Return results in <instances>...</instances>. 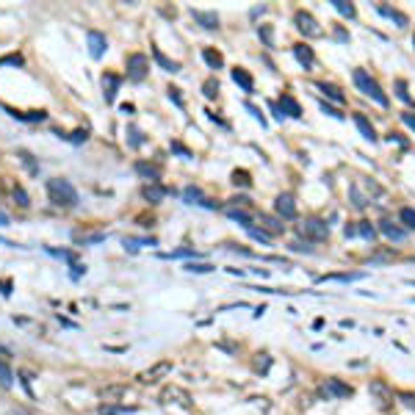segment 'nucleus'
<instances>
[{"mask_svg":"<svg viewBox=\"0 0 415 415\" xmlns=\"http://www.w3.org/2000/svg\"><path fill=\"white\" fill-rule=\"evenodd\" d=\"M202 58H205V64H208L210 69H221V66H224V55H221L219 50H213V47H205Z\"/></svg>","mask_w":415,"mask_h":415,"instance_id":"25","label":"nucleus"},{"mask_svg":"<svg viewBox=\"0 0 415 415\" xmlns=\"http://www.w3.org/2000/svg\"><path fill=\"white\" fill-rule=\"evenodd\" d=\"M232 183H235V186H249V172H243V169H235L232 172Z\"/></svg>","mask_w":415,"mask_h":415,"instance_id":"45","label":"nucleus"},{"mask_svg":"<svg viewBox=\"0 0 415 415\" xmlns=\"http://www.w3.org/2000/svg\"><path fill=\"white\" fill-rule=\"evenodd\" d=\"M169 149H172V152H177L180 158H186V160H191V158H194V152H191L188 147H183L180 141H172V144H169Z\"/></svg>","mask_w":415,"mask_h":415,"instance_id":"42","label":"nucleus"},{"mask_svg":"<svg viewBox=\"0 0 415 415\" xmlns=\"http://www.w3.org/2000/svg\"><path fill=\"white\" fill-rule=\"evenodd\" d=\"M202 92H205V97L213 100L216 94H219V80H216V77H208V80L202 83Z\"/></svg>","mask_w":415,"mask_h":415,"instance_id":"38","label":"nucleus"},{"mask_svg":"<svg viewBox=\"0 0 415 415\" xmlns=\"http://www.w3.org/2000/svg\"><path fill=\"white\" fill-rule=\"evenodd\" d=\"M122 390H125V387H108V390L103 393V398H105V401H111V398H119Z\"/></svg>","mask_w":415,"mask_h":415,"instance_id":"54","label":"nucleus"},{"mask_svg":"<svg viewBox=\"0 0 415 415\" xmlns=\"http://www.w3.org/2000/svg\"><path fill=\"white\" fill-rule=\"evenodd\" d=\"M141 194H144V199H147V202L158 205L160 199H163L166 194H169V188H163V186H160V183H147V186L141 188Z\"/></svg>","mask_w":415,"mask_h":415,"instance_id":"16","label":"nucleus"},{"mask_svg":"<svg viewBox=\"0 0 415 415\" xmlns=\"http://www.w3.org/2000/svg\"><path fill=\"white\" fill-rule=\"evenodd\" d=\"M321 111L324 114H329V116H335V119H346V114H341V111H335L332 105H326V103H321Z\"/></svg>","mask_w":415,"mask_h":415,"instance_id":"52","label":"nucleus"},{"mask_svg":"<svg viewBox=\"0 0 415 415\" xmlns=\"http://www.w3.org/2000/svg\"><path fill=\"white\" fill-rule=\"evenodd\" d=\"M260 227H263V230L269 232V235H277V232L285 230L282 219H274V216H269V213H260Z\"/></svg>","mask_w":415,"mask_h":415,"instance_id":"22","label":"nucleus"},{"mask_svg":"<svg viewBox=\"0 0 415 415\" xmlns=\"http://www.w3.org/2000/svg\"><path fill=\"white\" fill-rule=\"evenodd\" d=\"M14 199H17L20 208H28V205H31V197H28V191L22 186H14Z\"/></svg>","mask_w":415,"mask_h":415,"instance_id":"40","label":"nucleus"},{"mask_svg":"<svg viewBox=\"0 0 415 415\" xmlns=\"http://www.w3.org/2000/svg\"><path fill=\"white\" fill-rule=\"evenodd\" d=\"M387 141H390V144L396 141V144H401V147H407V141H404V138L398 136V133H390V136H387Z\"/></svg>","mask_w":415,"mask_h":415,"instance_id":"59","label":"nucleus"},{"mask_svg":"<svg viewBox=\"0 0 415 415\" xmlns=\"http://www.w3.org/2000/svg\"><path fill=\"white\" fill-rule=\"evenodd\" d=\"M230 75H232V80H235L238 86H241V92H246V94H252V92H255V80H252V75H249V72L243 69V66H235V69H232Z\"/></svg>","mask_w":415,"mask_h":415,"instance_id":"17","label":"nucleus"},{"mask_svg":"<svg viewBox=\"0 0 415 415\" xmlns=\"http://www.w3.org/2000/svg\"><path fill=\"white\" fill-rule=\"evenodd\" d=\"M379 232H382L385 238H390V241H396V243L407 238V230H404L401 224H393L390 219H382V221H379Z\"/></svg>","mask_w":415,"mask_h":415,"instance_id":"13","label":"nucleus"},{"mask_svg":"<svg viewBox=\"0 0 415 415\" xmlns=\"http://www.w3.org/2000/svg\"><path fill=\"white\" fill-rule=\"evenodd\" d=\"M291 249H293V252H313V246H310V241H293L291 243Z\"/></svg>","mask_w":415,"mask_h":415,"instance_id":"53","label":"nucleus"},{"mask_svg":"<svg viewBox=\"0 0 415 415\" xmlns=\"http://www.w3.org/2000/svg\"><path fill=\"white\" fill-rule=\"evenodd\" d=\"M401 122H404V125H407L412 133H415V114H412V111H404V114H401Z\"/></svg>","mask_w":415,"mask_h":415,"instance_id":"50","label":"nucleus"},{"mask_svg":"<svg viewBox=\"0 0 415 415\" xmlns=\"http://www.w3.org/2000/svg\"><path fill=\"white\" fill-rule=\"evenodd\" d=\"M396 396H398V401H401L404 407L415 409V393H409V390H401V393H396Z\"/></svg>","mask_w":415,"mask_h":415,"instance_id":"46","label":"nucleus"},{"mask_svg":"<svg viewBox=\"0 0 415 415\" xmlns=\"http://www.w3.org/2000/svg\"><path fill=\"white\" fill-rule=\"evenodd\" d=\"M357 232L365 241H374L376 238V227H371V221H357Z\"/></svg>","mask_w":415,"mask_h":415,"instance_id":"35","label":"nucleus"},{"mask_svg":"<svg viewBox=\"0 0 415 415\" xmlns=\"http://www.w3.org/2000/svg\"><path fill=\"white\" fill-rule=\"evenodd\" d=\"M163 258H199L197 249H175V252H166Z\"/></svg>","mask_w":415,"mask_h":415,"instance_id":"43","label":"nucleus"},{"mask_svg":"<svg viewBox=\"0 0 415 415\" xmlns=\"http://www.w3.org/2000/svg\"><path fill=\"white\" fill-rule=\"evenodd\" d=\"M246 232H249V235L255 238V241H260V243H271V235H269V232L263 230V227H249Z\"/></svg>","mask_w":415,"mask_h":415,"instance_id":"39","label":"nucleus"},{"mask_svg":"<svg viewBox=\"0 0 415 415\" xmlns=\"http://www.w3.org/2000/svg\"><path fill=\"white\" fill-rule=\"evenodd\" d=\"M352 122L357 125V130L363 133V138H368V141H376V130H374V125H371V122L365 119L363 114H352Z\"/></svg>","mask_w":415,"mask_h":415,"instance_id":"21","label":"nucleus"},{"mask_svg":"<svg viewBox=\"0 0 415 415\" xmlns=\"http://www.w3.org/2000/svg\"><path fill=\"white\" fill-rule=\"evenodd\" d=\"M393 89H396V97L401 100V103L412 105V97H409V92H407V80H404V77H396V80H393Z\"/></svg>","mask_w":415,"mask_h":415,"instance_id":"29","label":"nucleus"},{"mask_svg":"<svg viewBox=\"0 0 415 415\" xmlns=\"http://www.w3.org/2000/svg\"><path fill=\"white\" fill-rule=\"evenodd\" d=\"M291 53L296 55V61L304 66V69H313V66H315V53H313V47H310L307 42L293 44V47H291Z\"/></svg>","mask_w":415,"mask_h":415,"instance_id":"9","label":"nucleus"},{"mask_svg":"<svg viewBox=\"0 0 415 415\" xmlns=\"http://www.w3.org/2000/svg\"><path fill=\"white\" fill-rule=\"evenodd\" d=\"M183 199H186L188 205H199V208H216V202H210V199L205 197V194L199 191L197 186H188V188H183Z\"/></svg>","mask_w":415,"mask_h":415,"instance_id":"11","label":"nucleus"},{"mask_svg":"<svg viewBox=\"0 0 415 415\" xmlns=\"http://www.w3.org/2000/svg\"><path fill=\"white\" fill-rule=\"evenodd\" d=\"M280 108H282V114H288V116H293V119H302V105L296 103V97L293 94H282L280 97Z\"/></svg>","mask_w":415,"mask_h":415,"instance_id":"15","label":"nucleus"},{"mask_svg":"<svg viewBox=\"0 0 415 415\" xmlns=\"http://www.w3.org/2000/svg\"><path fill=\"white\" fill-rule=\"evenodd\" d=\"M152 58H155V64H158L163 72H180V64L172 61L169 55H163V50H160V47H152Z\"/></svg>","mask_w":415,"mask_h":415,"instance_id":"20","label":"nucleus"},{"mask_svg":"<svg viewBox=\"0 0 415 415\" xmlns=\"http://www.w3.org/2000/svg\"><path fill=\"white\" fill-rule=\"evenodd\" d=\"M293 22H296L299 33H304V39H321L324 36V28L315 22V17L310 11H296L293 14Z\"/></svg>","mask_w":415,"mask_h":415,"instance_id":"4","label":"nucleus"},{"mask_svg":"<svg viewBox=\"0 0 415 415\" xmlns=\"http://www.w3.org/2000/svg\"><path fill=\"white\" fill-rule=\"evenodd\" d=\"M315 86H318V92H321V94H326V97H329L332 103L343 105V100H346V97L341 94V89H338L335 83H315Z\"/></svg>","mask_w":415,"mask_h":415,"instance_id":"26","label":"nucleus"},{"mask_svg":"<svg viewBox=\"0 0 415 415\" xmlns=\"http://www.w3.org/2000/svg\"><path fill=\"white\" fill-rule=\"evenodd\" d=\"M191 17L205 28V31H216L219 28V14L216 11H205V9H191Z\"/></svg>","mask_w":415,"mask_h":415,"instance_id":"12","label":"nucleus"},{"mask_svg":"<svg viewBox=\"0 0 415 415\" xmlns=\"http://www.w3.org/2000/svg\"><path fill=\"white\" fill-rule=\"evenodd\" d=\"M86 42H89V55L92 58H103V53L108 50V39L100 31H86Z\"/></svg>","mask_w":415,"mask_h":415,"instance_id":"7","label":"nucleus"},{"mask_svg":"<svg viewBox=\"0 0 415 415\" xmlns=\"http://www.w3.org/2000/svg\"><path fill=\"white\" fill-rule=\"evenodd\" d=\"M14 119H20V122H42V119H47V114L44 111H28V114H20V111H11V108H6Z\"/></svg>","mask_w":415,"mask_h":415,"instance_id":"27","label":"nucleus"},{"mask_svg":"<svg viewBox=\"0 0 415 415\" xmlns=\"http://www.w3.org/2000/svg\"><path fill=\"white\" fill-rule=\"evenodd\" d=\"M412 47H415V36H412Z\"/></svg>","mask_w":415,"mask_h":415,"instance_id":"62","label":"nucleus"},{"mask_svg":"<svg viewBox=\"0 0 415 415\" xmlns=\"http://www.w3.org/2000/svg\"><path fill=\"white\" fill-rule=\"evenodd\" d=\"M258 36L263 39V44L266 47H274V31H271V25H258Z\"/></svg>","mask_w":415,"mask_h":415,"instance_id":"33","label":"nucleus"},{"mask_svg":"<svg viewBox=\"0 0 415 415\" xmlns=\"http://www.w3.org/2000/svg\"><path fill=\"white\" fill-rule=\"evenodd\" d=\"M324 393L332 396V398H349L354 393V387L346 385V382H341V379H335V376H329V379L324 382Z\"/></svg>","mask_w":415,"mask_h":415,"instance_id":"8","label":"nucleus"},{"mask_svg":"<svg viewBox=\"0 0 415 415\" xmlns=\"http://www.w3.org/2000/svg\"><path fill=\"white\" fill-rule=\"evenodd\" d=\"M349 194H352V199H354V205H357V208H365V205H368V199H365L363 194H360V188H357V186L349 188Z\"/></svg>","mask_w":415,"mask_h":415,"instance_id":"47","label":"nucleus"},{"mask_svg":"<svg viewBox=\"0 0 415 415\" xmlns=\"http://www.w3.org/2000/svg\"><path fill=\"white\" fill-rule=\"evenodd\" d=\"M11 382H14V374H11V368L3 363V360H0V385H3V387H9Z\"/></svg>","mask_w":415,"mask_h":415,"instance_id":"41","label":"nucleus"},{"mask_svg":"<svg viewBox=\"0 0 415 415\" xmlns=\"http://www.w3.org/2000/svg\"><path fill=\"white\" fill-rule=\"evenodd\" d=\"M299 235H302V238H310V241H324V238L329 235V224H326L324 219H315V216H310V219H304L302 224H299Z\"/></svg>","mask_w":415,"mask_h":415,"instance_id":"3","label":"nucleus"},{"mask_svg":"<svg viewBox=\"0 0 415 415\" xmlns=\"http://www.w3.org/2000/svg\"><path fill=\"white\" fill-rule=\"evenodd\" d=\"M227 216H230L232 221H238L241 227H246V230H249V227H255V224H252V221H255L252 213H246L243 208H227Z\"/></svg>","mask_w":415,"mask_h":415,"instance_id":"24","label":"nucleus"},{"mask_svg":"<svg viewBox=\"0 0 415 415\" xmlns=\"http://www.w3.org/2000/svg\"><path fill=\"white\" fill-rule=\"evenodd\" d=\"M47 194H50V202H53V205H64V208L77 205V191L72 188L69 180H64V177H53V180H47Z\"/></svg>","mask_w":415,"mask_h":415,"instance_id":"2","label":"nucleus"},{"mask_svg":"<svg viewBox=\"0 0 415 415\" xmlns=\"http://www.w3.org/2000/svg\"><path fill=\"white\" fill-rule=\"evenodd\" d=\"M47 252L55 255V258H61V260H66V263H75V255L66 252V249H47Z\"/></svg>","mask_w":415,"mask_h":415,"instance_id":"48","label":"nucleus"},{"mask_svg":"<svg viewBox=\"0 0 415 415\" xmlns=\"http://www.w3.org/2000/svg\"><path fill=\"white\" fill-rule=\"evenodd\" d=\"M66 138H69L72 144H83V141H86V138H89V133H86V130H75V133H72V136H66Z\"/></svg>","mask_w":415,"mask_h":415,"instance_id":"51","label":"nucleus"},{"mask_svg":"<svg viewBox=\"0 0 415 415\" xmlns=\"http://www.w3.org/2000/svg\"><path fill=\"white\" fill-rule=\"evenodd\" d=\"M6 224H9V216H6L3 210H0V227H6Z\"/></svg>","mask_w":415,"mask_h":415,"instance_id":"61","label":"nucleus"},{"mask_svg":"<svg viewBox=\"0 0 415 415\" xmlns=\"http://www.w3.org/2000/svg\"><path fill=\"white\" fill-rule=\"evenodd\" d=\"M22 64H25V58H22L20 53H9L0 58V66H22Z\"/></svg>","mask_w":415,"mask_h":415,"instance_id":"37","label":"nucleus"},{"mask_svg":"<svg viewBox=\"0 0 415 415\" xmlns=\"http://www.w3.org/2000/svg\"><path fill=\"white\" fill-rule=\"evenodd\" d=\"M122 86V77L114 75V72H103V94H105V103H114L116 100V92Z\"/></svg>","mask_w":415,"mask_h":415,"instance_id":"10","label":"nucleus"},{"mask_svg":"<svg viewBox=\"0 0 415 415\" xmlns=\"http://www.w3.org/2000/svg\"><path fill=\"white\" fill-rule=\"evenodd\" d=\"M365 277V271H346V274H324V277H318V282H354V280H363Z\"/></svg>","mask_w":415,"mask_h":415,"instance_id":"23","label":"nucleus"},{"mask_svg":"<svg viewBox=\"0 0 415 415\" xmlns=\"http://www.w3.org/2000/svg\"><path fill=\"white\" fill-rule=\"evenodd\" d=\"M144 141H147V138H144V133L138 130V127H127V144H130V147H141Z\"/></svg>","mask_w":415,"mask_h":415,"instance_id":"34","label":"nucleus"},{"mask_svg":"<svg viewBox=\"0 0 415 415\" xmlns=\"http://www.w3.org/2000/svg\"><path fill=\"white\" fill-rule=\"evenodd\" d=\"M274 210L280 213V219H296V202H293V194H277L274 199Z\"/></svg>","mask_w":415,"mask_h":415,"instance_id":"6","label":"nucleus"},{"mask_svg":"<svg viewBox=\"0 0 415 415\" xmlns=\"http://www.w3.org/2000/svg\"><path fill=\"white\" fill-rule=\"evenodd\" d=\"M136 175H141L144 180H149V183H158L160 180V166H155V163H147V160H136Z\"/></svg>","mask_w":415,"mask_h":415,"instance_id":"14","label":"nucleus"},{"mask_svg":"<svg viewBox=\"0 0 415 415\" xmlns=\"http://www.w3.org/2000/svg\"><path fill=\"white\" fill-rule=\"evenodd\" d=\"M376 11H379L382 17H387V20H393L398 28H407L409 25V20H407V14H401L398 9H390V6H385V3H379L376 6Z\"/></svg>","mask_w":415,"mask_h":415,"instance_id":"18","label":"nucleus"},{"mask_svg":"<svg viewBox=\"0 0 415 415\" xmlns=\"http://www.w3.org/2000/svg\"><path fill=\"white\" fill-rule=\"evenodd\" d=\"M352 80H354V86H357V92H363L365 97H371L376 105H382V108H387V105H390V100H387V94L382 92V86L365 69H354L352 72Z\"/></svg>","mask_w":415,"mask_h":415,"instance_id":"1","label":"nucleus"},{"mask_svg":"<svg viewBox=\"0 0 415 415\" xmlns=\"http://www.w3.org/2000/svg\"><path fill=\"white\" fill-rule=\"evenodd\" d=\"M149 72V58L144 53H130L127 55V77L133 83H141Z\"/></svg>","mask_w":415,"mask_h":415,"instance_id":"5","label":"nucleus"},{"mask_svg":"<svg viewBox=\"0 0 415 415\" xmlns=\"http://www.w3.org/2000/svg\"><path fill=\"white\" fill-rule=\"evenodd\" d=\"M269 108H271V114H274V119H280V122H282V116H285V114H282L280 103H269Z\"/></svg>","mask_w":415,"mask_h":415,"instance_id":"56","label":"nucleus"},{"mask_svg":"<svg viewBox=\"0 0 415 415\" xmlns=\"http://www.w3.org/2000/svg\"><path fill=\"white\" fill-rule=\"evenodd\" d=\"M80 274H86V266L72 263V280H80Z\"/></svg>","mask_w":415,"mask_h":415,"instance_id":"55","label":"nucleus"},{"mask_svg":"<svg viewBox=\"0 0 415 415\" xmlns=\"http://www.w3.org/2000/svg\"><path fill=\"white\" fill-rule=\"evenodd\" d=\"M332 9H335L338 14H343L346 20H354V17H357V9H354V3H346V0H332Z\"/></svg>","mask_w":415,"mask_h":415,"instance_id":"28","label":"nucleus"},{"mask_svg":"<svg viewBox=\"0 0 415 415\" xmlns=\"http://www.w3.org/2000/svg\"><path fill=\"white\" fill-rule=\"evenodd\" d=\"M398 221L404 224V230H415V208H401L398 210Z\"/></svg>","mask_w":415,"mask_h":415,"instance_id":"30","label":"nucleus"},{"mask_svg":"<svg viewBox=\"0 0 415 415\" xmlns=\"http://www.w3.org/2000/svg\"><path fill=\"white\" fill-rule=\"evenodd\" d=\"M169 97L175 100V105H180V108H183V97H180V89H169Z\"/></svg>","mask_w":415,"mask_h":415,"instance_id":"58","label":"nucleus"},{"mask_svg":"<svg viewBox=\"0 0 415 415\" xmlns=\"http://www.w3.org/2000/svg\"><path fill=\"white\" fill-rule=\"evenodd\" d=\"M17 155H20V160H22V163L28 166V172H31V175H39V163H36V160H33V155H31V152H25V149H20V152H17Z\"/></svg>","mask_w":415,"mask_h":415,"instance_id":"36","label":"nucleus"},{"mask_svg":"<svg viewBox=\"0 0 415 415\" xmlns=\"http://www.w3.org/2000/svg\"><path fill=\"white\" fill-rule=\"evenodd\" d=\"M335 39H338V42H343V44H349V33L343 31V28H335Z\"/></svg>","mask_w":415,"mask_h":415,"instance_id":"57","label":"nucleus"},{"mask_svg":"<svg viewBox=\"0 0 415 415\" xmlns=\"http://www.w3.org/2000/svg\"><path fill=\"white\" fill-rule=\"evenodd\" d=\"M246 111H249V114H252V116H255V119H258V122H260V127H266V125H269V122H266V116H263V114H260V108H255V105H252V103H246Z\"/></svg>","mask_w":415,"mask_h":415,"instance_id":"49","label":"nucleus"},{"mask_svg":"<svg viewBox=\"0 0 415 415\" xmlns=\"http://www.w3.org/2000/svg\"><path fill=\"white\" fill-rule=\"evenodd\" d=\"M343 235H346V238H352V235H357V227H343Z\"/></svg>","mask_w":415,"mask_h":415,"instance_id":"60","label":"nucleus"},{"mask_svg":"<svg viewBox=\"0 0 415 415\" xmlns=\"http://www.w3.org/2000/svg\"><path fill=\"white\" fill-rule=\"evenodd\" d=\"M371 393H376V396L382 398L379 404H387V401H390V398H393V393H390V390H387V387H385V382H371Z\"/></svg>","mask_w":415,"mask_h":415,"instance_id":"32","label":"nucleus"},{"mask_svg":"<svg viewBox=\"0 0 415 415\" xmlns=\"http://www.w3.org/2000/svg\"><path fill=\"white\" fill-rule=\"evenodd\" d=\"M125 243L127 249H138V246H158V238H125Z\"/></svg>","mask_w":415,"mask_h":415,"instance_id":"31","label":"nucleus"},{"mask_svg":"<svg viewBox=\"0 0 415 415\" xmlns=\"http://www.w3.org/2000/svg\"><path fill=\"white\" fill-rule=\"evenodd\" d=\"M186 271H197V274H208V271H213V266L210 263H186Z\"/></svg>","mask_w":415,"mask_h":415,"instance_id":"44","label":"nucleus"},{"mask_svg":"<svg viewBox=\"0 0 415 415\" xmlns=\"http://www.w3.org/2000/svg\"><path fill=\"white\" fill-rule=\"evenodd\" d=\"M169 371H172V363H166V360H163V363L152 365L149 371H144V374H141V382H147V385H149V382H158L160 376H166Z\"/></svg>","mask_w":415,"mask_h":415,"instance_id":"19","label":"nucleus"}]
</instances>
